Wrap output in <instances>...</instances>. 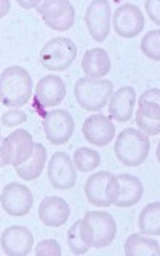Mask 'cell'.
I'll return each mask as SVG.
<instances>
[{"instance_id":"obj_18","label":"cell","mask_w":160,"mask_h":256,"mask_svg":"<svg viewBox=\"0 0 160 256\" xmlns=\"http://www.w3.org/2000/svg\"><path fill=\"white\" fill-rule=\"evenodd\" d=\"M66 98V85L58 76H45L36 86V101L42 108H52Z\"/></svg>"},{"instance_id":"obj_31","label":"cell","mask_w":160,"mask_h":256,"mask_svg":"<svg viewBox=\"0 0 160 256\" xmlns=\"http://www.w3.org/2000/svg\"><path fill=\"white\" fill-rule=\"evenodd\" d=\"M8 12H10V2L8 0H0V18H4Z\"/></svg>"},{"instance_id":"obj_15","label":"cell","mask_w":160,"mask_h":256,"mask_svg":"<svg viewBox=\"0 0 160 256\" xmlns=\"http://www.w3.org/2000/svg\"><path fill=\"white\" fill-rule=\"evenodd\" d=\"M0 244L8 256H26L34 245V236L24 226H10L4 230Z\"/></svg>"},{"instance_id":"obj_30","label":"cell","mask_w":160,"mask_h":256,"mask_svg":"<svg viewBox=\"0 0 160 256\" xmlns=\"http://www.w3.org/2000/svg\"><path fill=\"white\" fill-rule=\"evenodd\" d=\"M158 8H160V4L157 0H149V2H146V12L149 14V18L156 24H158Z\"/></svg>"},{"instance_id":"obj_21","label":"cell","mask_w":160,"mask_h":256,"mask_svg":"<svg viewBox=\"0 0 160 256\" xmlns=\"http://www.w3.org/2000/svg\"><path fill=\"white\" fill-rule=\"evenodd\" d=\"M82 69L90 78H102L110 70V60L102 48H90L82 58Z\"/></svg>"},{"instance_id":"obj_14","label":"cell","mask_w":160,"mask_h":256,"mask_svg":"<svg viewBox=\"0 0 160 256\" xmlns=\"http://www.w3.org/2000/svg\"><path fill=\"white\" fill-rule=\"evenodd\" d=\"M114 29L116 34L124 38H133L140 34L144 28V16L140 6L134 4L120 5L114 13Z\"/></svg>"},{"instance_id":"obj_17","label":"cell","mask_w":160,"mask_h":256,"mask_svg":"<svg viewBox=\"0 0 160 256\" xmlns=\"http://www.w3.org/2000/svg\"><path fill=\"white\" fill-rule=\"evenodd\" d=\"M116 178H117V190L112 205L125 208L138 204L144 194V186L141 180L128 173H122L116 176Z\"/></svg>"},{"instance_id":"obj_19","label":"cell","mask_w":160,"mask_h":256,"mask_svg":"<svg viewBox=\"0 0 160 256\" xmlns=\"http://www.w3.org/2000/svg\"><path fill=\"white\" fill-rule=\"evenodd\" d=\"M70 208L61 197H45L38 205V218L48 228H60L68 221Z\"/></svg>"},{"instance_id":"obj_5","label":"cell","mask_w":160,"mask_h":256,"mask_svg":"<svg viewBox=\"0 0 160 256\" xmlns=\"http://www.w3.org/2000/svg\"><path fill=\"white\" fill-rule=\"evenodd\" d=\"M77 45L68 37H54L46 42L40 52V62L45 69L64 70L74 62Z\"/></svg>"},{"instance_id":"obj_29","label":"cell","mask_w":160,"mask_h":256,"mask_svg":"<svg viewBox=\"0 0 160 256\" xmlns=\"http://www.w3.org/2000/svg\"><path fill=\"white\" fill-rule=\"evenodd\" d=\"M26 120H28V114L22 110H18V109L6 110L2 116V124L5 126H18L26 122Z\"/></svg>"},{"instance_id":"obj_27","label":"cell","mask_w":160,"mask_h":256,"mask_svg":"<svg viewBox=\"0 0 160 256\" xmlns=\"http://www.w3.org/2000/svg\"><path fill=\"white\" fill-rule=\"evenodd\" d=\"M68 244H69V250L74 253V254H84L90 250V246H88L82 236H80V220L76 221L72 226L69 228L68 230Z\"/></svg>"},{"instance_id":"obj_8","label":"cell","mask_w":160,"mask_h":256,"mask_svg":"<svg viewBox=\"0 0 160 256\" xmlns=\"http://www.w3.org/2000/svg\"><path fill=\"white\" fill-rule=\"evenodd\" d=\"M117 190V178L109 172H98L85 182V196L92 205L109 206L114 202Z\"/></svg>"},{"instance_id":"obj_22","label":"cell","mask_w":160,"mask_h":256,"mask_svg":"<svg viewBox=\"0 0 160 256\" xmlns=\"http://www.w3.org/2000/svg\"><path fill=\"white\" fill-rule=\"evenodd\" d=\"M46 162V149L44 144L34 142V150H32L30 157L20 166H16V173H18L22 180L34 181L42 174L44 165Z\"/></svg>"},{"instance_id":"obj_4","label":"cell","mask_w":160,"mask_h":256,"mask_svg":"<svg viewBox=\"0 0 160 256\" xmlns=\"http://www.w3.org/2000/svg\"><path fill=\"white\" fill-rule=\"evenodd\" d=\"M114 84L104 78H78L74 86V94L77 102L86 110H100L109 102Z\"/></svg>"},{"instance_id":"obj_20","label":"cell","mask_w":160,"mask_h":256,"mask_svg":"<svg viewBox=\"0 0 160 256\" xmlns=\"http://www.w3.org/2000/svg\"><path fill=\"white\" fill-rule=\"evenodd\" d=\"M136 93L132 86H122L109 100V117L117 122H126L133 116Z\"/></svg>"},{"instance_id":"obj_7","label":"cell","mask_w":160,"mask_h":256,"mask_svg":"<svg viewBox=\"0 0 160 256\" xmlns=\"http://www.w3.org/2000/svg\"><path fill=\"white\" fill-rule=\"evenodd\" d=\"M140 109L136 112V125L144 134L157 136L160 133V92L149 88L140 96Z\"/></svg>"},{"instance_id":"obj_24","label":"cell","mask_w":160,"mask_h":256,"mask_svg":"<svg viewBox=\"0 0 160 256\" xmlns=\"http://www.w3.org/2000/svg\"><path fill=\"white\" fill-rule=\"evenodd\" d=\"M138 226L141 234L146 236H160V204L154 202L146 205L140 213Z\"/></svg>"},{"instance_id":"obj_16","label":"cell","mask_w":160,"mask_h":256,"mask_svg":"<svg viewBox=\"0 0 160 256\" xmlns=\"http://www.w3.org/2000/svg\"><path fill=\"white\" fill-rule=\"evenodd\" d=\"M82 132L88 142L102 148V146H108V144L114 140L116 126L109 117L102 114H94V116H90L84 122Z\"/></svg>"},{"instance_id":"obj_12","label":"cell","mask_w":160,"mask_h":256,"mask_svg":"<svg viewBox=\"0 0 160 256\" xmlns=\"http://www.w3.org/2000/svg\"><path fill=\"white\" fill-rule=\"evenodd\" d=\"M85 24L90 36L96 42H104L110 29V6L106 0H93L86 6Z\"/></svg>"},{"instance_id":"obj_9","label":"cell","mask_w":160,"mask_h":256,"mask_svg":"<svg viewBox=\"0 0 160 256\" xmlns=\"http://www.w3.org/2000/svg\"><path fill=\"white\" fill-rule=\"evenodd\" d=\"M37 12L46 26L54 30H68L74 26L76 10L68 0H45L38 4Z\"/></svg>"},{"instance_id":"obj_25","label":"cell","mask_w":160,"mask_h":256,"mask_svg":"<svg viewBox=\"0 0 160 256\" xmlns=\"http://www.w3.org/2000/svg\"><path fill=\"white\" fill-rule=\"evenodd\" d=\"M101 165V156L100 152H96L93 149L88 148H78L74 152V166L76 170L88 173L93 172L94 168H98Z\"/></svg>"},{"instance_id":"obj_23","label":"cell","mask_w":160,"mask_h":256,"mask_svg":"<svg viewBox=\"0 0 160 256\" xmlns=\"http://www.w3.org/2000/svg\"><path fill=\"white\" fill-rule=\"evenodd\" d=\"M160 253V245L157 240L144 237L142 234H132L125 240L126 256H157Z\"/></svg>"},{"instance_id":"obj_11","label":"cell","mask_w":160,"mask_h":256,"mask_svg":"<svg viewBox=\"0 0 160 256\" xmlns=\"http://www.w3.org/2000/svg\"><path fill=\"white\" fill-rule=\"evenodd\" d=\"M0 204L2 208L12 216H24L30 212L34 197L29 188L21 182H10L4 188L0 194Z\"/></svg>"},{"instance_id":"obj_33","label":"cell","mask_w":160,"mask_h":256,"mask_svg":"<svg viewBox=\"0 0 160 256\" xmlns=\"http://www.w3.org/2000/svg\"><path fill=\"white\" fill-rule=\"evenodd\" d=\"M0 166H5V165H4V162H2V157H0Z\"/></svg>"},{"instance_id":"obj_6","label":"cell","mask_w":160,"mask_h":256,"mask_svg":"<svg viewBox=\"0 0 160 256\" xmlns=\"http://www.w3.org/2000/svg\"><path fill=\"white\" fill-rule=\"evenodd\" d=\"M34 150V141L26 130H14L0 142V157L4 165L20 166L30 157Z\"/></svg>"},{"instance_id":"obj_1","label":"cell","mask_w":160,"mask_h":256,"mask_svg":"<svg viewBox=\"0 0 160 256\" xmlns=\"http://www.w3.org/2000/svg\"><path fill=\"white\" fill-rule=\"evenodd\" d=\"M32 94V78L21 66L6 68L0 74V102L10 108L28 104Z\"/></svg>"},{"instance_id":"obj_3","label":"cell","mask_w":160,"mask_h":256,"mask_svg":"<svg viewBox=\"0 0 160 256\" xmlns=\"http://www.w3.org/2000/svg\"><path fill=\"white\" fill-rule=\"evenodd\" d=\"M150 141L146 134L134 128H125L117 136L114 154L125 166H140L148 158Z\"/></svg>"},{"instance_id":"obj_32","label":"cell","mask_w":160,"mask_h":256,"mask_svg":"<svg viewBox=\"0 0 160 256\" xmlns=\"http://www.w3.org/2000/svg\"><path fill=\"white\" fill-rule=\"evenodd\" d=\"M18 4L22 8H37L40 2H38V0H36V2H24V0H18Z\"/></svg>"},{"instance_id":"obj_13","label":"cell","mask_w":160,"mask_h":256,"mask_svg":"<svg viewBox=\"0 0 160 256\" xmlns=\"http://www.w3.org/2000/svg\"><path fill=\"white\" fill-rule=\"evenodd\" d=\"M48 180L54 189H72L77 182V170L64 152H54L48 164Z\"/></svg>"},{"instance_id":"obj_10","label":"cell","mask_w":160,"mask_h":256,"mask_svg":"<svg viewBox=\"0 0 160 256\" xmlns=\"http://www.w3.org/2000/svg\"><path fill=\"white\" fill-rule=\"evenodd\" d=\"M44 130L48 141L52 144H66L72 133H74V118L69 114L68 110H62V109H56L52 112H46L44 116Z\"/></svg>"},{"instance_id":"obj_26","label":"cell","mask_w":160,"mask_h":256,"mask_svg":"<svg viewBox=\"0 0 160 256\" xmlns=\"http://www.w3.org/2000/svg\"><path fill=\"white\" fill-rule=\"evenodd\" d=\"M141 52L148 58L158 61L160 60V30H150L141 40Z\"/></svg>"},{"instance_id":"obj_28","label":"cell","mask_w":160,"mask_h":256,"mask_svg":"<svg viewBox=\"0 0 160 256\" xmlns=\"http://www.w3.org/2000/svg\"><path fill=\"white\" fill-rule=\"evenodd\" d=\"M36 254L37 256H60L61 254V246L60 244L53 238L42 240L36 246Z\"/></svg>"},{"instance_id":"obj_2","label":"cell","mask_w":160,"mask_h":256,"mask_svg":"<svg viewBox=\"0 0 160 256\" xmlns=\"http://www.w3.org/2000/svg\"><path fill=\"white\" fill-rule=\"evenodd\" d=\"M80 236L88 246L102 248L117 236V224L108 212H86L80 220Z\"/></svg>"},{"instance_id":"obj_34","label":"cell","mask_w":160,"mask_h":256,"mask_svg":"<svg viewBox=\"0 0 160 256\" xmlns=\"http://www.w3.org/2000/svg\"><path fill=\"white\" fill-rule=\"evenodd\" d=\"M0 134H2V128H0Z\"/></svg>"}]
</instances>
